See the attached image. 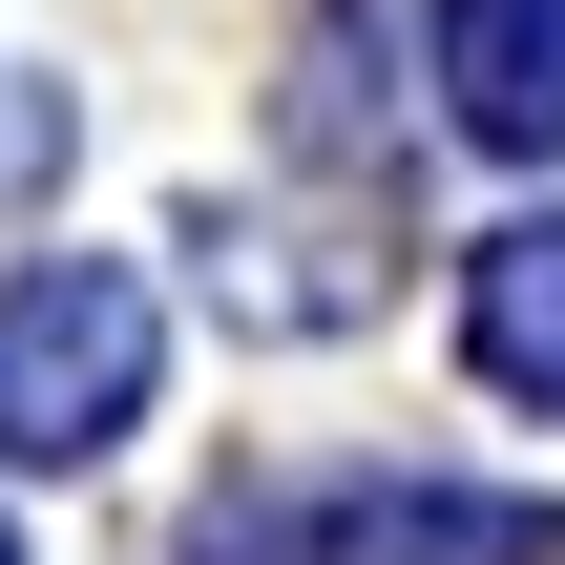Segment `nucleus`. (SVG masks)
Instances as JSON below:
<instances>
[{"instance_id":"obj_4","label":"nucleus","mask_w":565,"mask_h":565,"mask_svg":"<svg viewBox=\"0 0 565 565\" xmlns=\"http://www.w3.org/2000/svg\"><path fill=\"white\" fill-rule=\"evenodd\" d=\"M461 356H482L503 398H545V419H565V210H524V231L461 252Z\"/></svg>"},{"instance_id":"obj_1","label":"nucleus","mask_w":565,"mask_h":565,"mask_svg":"<svg viewBox=\"0 0 565 565\" xmlns=\"http://www.w3.org/2000/svg\"><path fill=\"white\" fill-rule=\"evenodd\" d=\"M147 356H168L147 273H126V252H42V273L0 294V461H105V440L147 419Z\"/></svg>"},{"instance_id":"obj_5","label":"nucleus","mask_w":565,"mask_h":565,"mask_svg":"<svg viewBox=\"0 0 565 565\" xmlns=\"http://www.w3.org/2000/svg\"><path fill=\"white\" fill-rule=\"evenodd\" d=\"M0 565H21V545H0Z\"/></svg>"},{"instance_id":"obj_3","label":"nucleus","mask_w":565,"mask_h":565,"mask_svg":"<svg viewBox=\"0 0 565 565\" xmlns=\"http://www.w3.org/2000/svg\"><path fill=\"white\" fill-rule=\"evenodd\" d=\"M440 105L461 147H565V0H440Z\"/></svg>"},{"instance_id":"obj_2","label":"nucleus","mask_w":565,"mask_h":565,"mask_svg":"<svg viewBox=\"0 0 565 565\" xmlns=\"http://www.w3.org/2000/svg\"><path fill=\"white\" fill-rule=\"evenodd\" d=\"M294 565H565L545 503H461V482H356V503H315Z\"/></svg>"}]
</instances>
